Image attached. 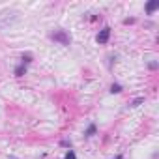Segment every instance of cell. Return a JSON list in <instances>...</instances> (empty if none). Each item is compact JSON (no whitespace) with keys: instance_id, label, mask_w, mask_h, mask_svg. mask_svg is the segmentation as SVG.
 <instances>
[{"instance_id":"5","label":"cell","mask_w":159,"mask_h":159,"mask_svg":"<svg viewBox=\"0 0 159 159\" xmlns=\"http://www.w3.org/2000/svg\"><path fill=\"white\" fill-rule=\"evenodd\" d=\"M95 133V124H90L88 125V129H86V133H84V135H86V137H92Z\"/></svg>"},{"instance_id":"4","label":"cell","mask_w":159,"mask_h":159,"mask_svg":"<svg viewBox=\"0 0 159 159\" xmlns=\"http://www.w3.org/2000/svg\"><path fill=\"white\" fill-rule=\"evenodd\" d=\"M25 73H26V66H25V64H21V66L15 68V75H17V77H23Z\"/></svg>"},{"instance_id":"8","label":"cell","mask_w":159,"mask_h":159,"mask_svg":"<svg viewBox=\"0 0 159 159\" xmlns=\"http://www.w3.org/2000/svg\"><path fill=\"white\" fill-rule=\"evenodd\" d=\"M66 159H77V157H75V152H73V150H69V152L66 154Z\"/></svg>"},{"instance_id":"9","label":"cell","mask_w":159,"mask_h":159,"mask_svg":"<svg viewBox=\"0 0 159 159\" xmlns=\"http://www.w3.org/2000/svg\"><path fill=\"white\" fill-rule=\"evenodd\" d=\"M28 62H32V56L30 55H23V64H28Z\"/></svg>"},{"instance_id":"7","label":"cell","mask_w":159,"mask_h":159,"mask_svg":"<svg viewBox=\"0 0 159 159\" xmlns=\"http://www.w3.org/2000/svg\"><path fill=\"white\" fill-rule=\"evenodd\" d=\"M142 101H144V98H137V99H135V101L131 103V107H139V105H141Z\"/></svg>"},{"instance_id":"3","label":"cell","mask_w":159,"mask_h":159,"mask_svg":"<svg viewBox=\"0 0 159 159\" xmlns=\"http://www.w3.org/2000/svg\"><path fill=\"white\" fill-rule=\"evenodd\" d=\"M157 8H159V0H152V2H148V6H146V13L152 15Z\"/></svg>"},{"instance_id":"6","label":"cell","mask_w":159,"mask_h":159,"mask_svg":"<svg viewBox=\"0 0 159 159\" xmlns=\"http://www.w3.org/2000/svg\"><path fill=\"white\" fill-rule=\"evenodd\" d=\"M111 92H112V94H118V92H122V86H120V84H112Z\"/></svg>"},{"instance_id":"2","label":"cell","mask_w":159,"mask_h":159,"mask_svg":"<svg viewBox=\"0 0 159 159\" xmlns=\"http://www.w3.org/2000/svg\"><path fill=\"white\" fill-rule=\"evenodd\" d=\"M52 39H55V41H60V43L62 45H69V38L66 36V32H56V34H52Z\"/></svg>"},{"instance_id":"10","label":"cell","mask_w":159,"mask_h":159,"mask_svg":"<svg viewBox=\"0 0 159 159\" xmlns=\"http://www.w3.org/2000/svg\"><path fill=\"white\" fill-rule=\"evenodd\" d=\"M114 159H124V157H122V155H116V157H114Z\"/></svg>"},{"instance_id":"1","label":"cell","mask_w":159,"mask_h":159,"mask_svg":"<svg viewBox=\"0 0 159 159\" xmlns=\"http://www.w3.org/2000/svg\"><path fill=\"white\" fill-rule=\"evenodd\" d=\"M109 36H111V28L105 26L99 34H98V43H107V41H109Z\"/></svg>"}]
</instances>
